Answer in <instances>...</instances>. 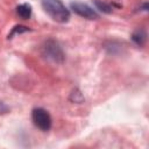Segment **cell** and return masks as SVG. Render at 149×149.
Here are the masks:
<instances>
[{"mask_svg": "<svg viewBox=\"0 0 149 149\" xmlns=\"http://www.w3.org/2000/svg\"><path fill=\"white\" fill-rule=\"evenodd\" d=\"M42 8L44 12L56 22L65 23L70 20L71 13L68 7L62 2V0H42Z\"/></svg>", "mask_w": 149, "mask_h": 149, "instance_id": "obj_1", "label": "cell"}, {"mask_svg": "<svg viewBox=\"0 0 149 149\" xmlns=\"http://www.w3.org/2000/svg\"><path fill=\"white\" fill-rule=\"evenodd\" d=\"M41 54L45 59L56 64H62L65 61V54L63 51V48L61 47L59 42L54 38L44 41L41 47Z\"/></svg>", "mask_w": 149, "mask_h": 149, "instance_id": "obj_2", "label": "cell"}, {"mask_svg": "<svg viewBox=\"0 0 149 149\" xmlns=\"http://www.w3.org/2000/svg\"><path fill=\"white\" fill-rule=\"evenodd\" d=\"M31 121L42 132H48L52 126L51 115L43 107H35L31 111Z\"/></svg>", "mask_w": 149, "mask_h": 149, "instance_id": "obj_3", "label": "cell"}, {"mask_svg": "<svg viewBox=\"0 0 149 149\" xmlns=\"http://www.w3.org/2000/svg\"><path fill=\"white\" fill-rule=\"evenodd\" d=\"M70 8L74 14H77L80 17H84L86 20H97L99 19V14L95 9H93L87 3L80 2V1H72L70 3Z\"/></svg>", "mask_w": 149, "mask_h": 149, "instance_id": "obj_4", "label": "cell"}, {"mask_svg": "<svg viewBox=\"0 0 149 149\" xmlns=\"http://www.w3.org/2000/svg\"><path fill=\"white\" fill-rule=\"evenodd\" d=\"M33 13V7L30 3H20L19 6H16V14L19 17H21L22 20H28L30 19Z\"/></svg>", "mask_w": 149, "mask_h": 149, "instance_id": "obj_5", "label": "cell"}, {"mask_svg": "<svg viewBox=\"0 0 149 149\" xmlns=\"http://www.w3.org/2000/svg\"><path fill=\"white\" fill-rule=\"evenodd\" d=\"M132 41L136 44V45H139V47H142L144 43H146V41H147V33H146V30L144 29H136L133 34H132Z\"/></svg>", "mask_w": 149, "mask_h": 149, "instance_id": "obj_6", "label": "cell"}, {"mask_svg": "<svg viewBox=\"0 0 149 149\" xmlns=\"http://www.w3.org/2000/svg\"><path fill=\"white\" fill-rule=\"evenodd\" d=\"M93 3L97 7V9H99L100 12H102L105 14H111L112 10H113L112 5H109V3H107L102 0H93Z\"/></svg>", "mask_w": 149, "mask_h": 149, "instance_id": "obj_7", "label": "cell"}, {"mask_svg": "<svg viewBox=\"0 0 149 149\" xmlns=\"http://www.w3.org/2000/svg\"><path fill=\"white\" fill-rule=\"evenodd\" d=\"M29 30H30V29H29L28 27H26V26H21V24H19V26H14V27L12 28L10 33L8 34L7 38L10 40V38H13V36H15V35H17V34H22V33L29 31Z\"/></svg>", "mask_w": 149, "mask_h": 149, "instance_id": "obj_8", "label": "cell"}, {"mask_svg": "<svg viewBox=\"0 0 149 149\" xmlns=\"http://www.w3.org/2000/svg\"><path fill=\"white\" fill-rule=\"evenodd\" d=\"M70 100L73 101V102H83L84 101V97L81 94V92L78 90V88H74L72 91V93L70 94Z\"/></svg>", "mask_w": 149, "mask_h": 149, "instance_id": "obj_9", "label": "cell"}, {"mask_svg": "<svg viewBox=\"0 0 149 149\" xmlns=\"http://www.w3.org/2000/svg\"><path fill=\"white\" fill-rule=\"evenodd\" d=\"M7 112H8V107L0 101V113H7Z\"/></svg>", "mask_w": 149, "mask_h": 149, "instance_id": "obj_10", "label": "cell"}, {"mask_svg": "<svg viewBox=\"0 0 149 149\" xmlns=\"http://www.w3.org/2000/svg\"><path fill=\"white\" fill-rule=\"evenodd\" d=\"M140 9L143 10V12H147V10H148V2H144V3L140 7Z\"/></svg>", "mask_w": 149, "mask_h": 149, "instance_id": "obj_11", "label": "cell"}]
</instances>
